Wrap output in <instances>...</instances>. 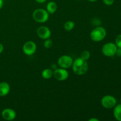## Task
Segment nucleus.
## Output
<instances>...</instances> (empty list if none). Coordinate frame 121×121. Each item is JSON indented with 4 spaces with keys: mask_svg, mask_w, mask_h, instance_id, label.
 Returning <instances> with one entry per match:
<instances>
[{
    "mask_svg": "<svg viewBox=\"0 0 121 121\" xmlns=\"http://www.w3.org/2000/svg\"><path fill=\"white\" fill-rule=\"evenodd\" d=\"M53 76L59 81H64L67 79L69 78V72L66 69L63 68H59L56 69L54 70L53 72Z\"/></svg>",
    "mask_w": 121,
    "mask_h": 121,
    "instance_id": "nucleus-8",
    "label": "nucleus"
},
{
    "mask_svg": "<svg viewBox=\"0 0 121 121\" xmlns=\"http://www.w3.org/2000/svg\"><path fill=\"white\" fill-rule=\"evenodd\" d=\"M37 34L39 38L43 40L49 39L51 36V31L46 26H40L37 30Z\"/></svg>",
    "mask_w": 121,
    "mask_h": 121,
    "instance_id": "nucleus-9",
    "label": "nucleus"
},
{
    "mask_svg": "<svg viewBox=\"0 0 121 121\" xmlns=\"http://www.w3.org/2000/svg\"><path fill=\"white\" fill-rule=\"evenodd\" d=\"M89 1H90V2H96V1H97L98 0H88Z\"/></svg>",
    "mask_w": 121,
    "mask_h": 121,
    "instance_id": "nucleus-26",
    "label": "nucleus"
},
{
    "mask_svg": "<svg viewBox=\"0 0 121 121\" xmlns=\"http://www.w3.org/2000/svg\"><path fill=\"white\" fill-rule=\"evenodd\" d=\"M101 105L105 109H112L117 104V100L114 96L111 95L104 96L101 99Z\"/></svg>",
    "mask_w": 121,
    "mask_h": 121,
    "instance_id": "nucleus-6",
    "label": "nucleus"
},
{
    "mask_svg": "<svg viewBox=\"0 0 121 121\" xmlns=\"http://www.w3.org/2000/svg\"><path fill=\"white\" fill-rule=\"evenodd\" d=\"M53 72L52 69L47 68L44 69L41 72V76L44 79H49L53 76Z\"/></svg>",
    "mask_w": 121,
    "mask_h": 121,
    "instance_id": "nucleus-14",
    "label": "nucleus"
},
{
    "mask_svg": "<svg viewBox=\"0 0 121 121\" xmlns=\"http://www.w3.org/2000/svg\"><path fill=\"white\" fill-rule=\"evenodd\" d=\"M44 47L46 48H50L52 47L53 46V41L51 39H47L45 40L44 41Z\"/></svg>",
    "mask_w": 121,
    "mask_h": 121,
    "instance_id": "nucleus-17",
    "label": "nucleus"
},
{
    "mask_svg": "<svg viewBox=\"0 0 121 121\" xmlns=\"http://www.w3.org/2000/svg\"><path fill=\"white\" fill-rule=\"evenodd\" d=\"M89 121H99V119H97V118H91V119H89Z\"/></svg>",
    "mask_w": 121,
    "mask_h": 121,
    "instance_id": "nucleus-23",
    "label": "nucleus"
},
{
    "mask_svg": "<svg viewBox=\"0 0 121 121\" xmlns=\"http://www.w3.org/2000/svg\"><path fill=\"white\" fill-rule=\"evenodd\" d=\"M49 13L46 9L39 8L34 11L33 13V18L36 22L39 23H44L48 20Z\"/></svg>",
    "mask_w": 121,
    "mask_h": 121,
    "instance_id": "nucleus-3",
    "label": "nucleus"
},
{
    "mask_svg": "<svg viewBox=\"0 0 121 121\" xmlns=\"http://www.w3.org/2000/svg\"><path fill=\"white\" fill-rule=\"evenodd\" d=\"M106 35V31L105 28L100 26L95 27L90 34V37L92 41L99 42L104 40Z\"/></svg>",
    "mask_w": 121,
    "mask_h": 121,
    "instance_id": "nucleus-2",
    "label": "nucleus"
},
{
    "mask_svg": "<svg viewBox=\"0 0 121 121\" xmlns=\"http://www.w3.org/2000/svg\"><path fill=\"white\" fill-rule=\"evenodd\" d=\"M73 59L70 56L63 55L59 58L57 60V65L60 68L68 69L72 67L73 65Z\"/></svg>",
    "mask_w": 121,
    "mask_h": 121,
    "instance_id": "nucleus-5",
    "label": "nucleus"
},
{
    "mask_svg": "<svg viewBox=\"0 0 121 121\" xmlns=\"http://www.w3.org/2000/svg\"><path fill=\"white\" fill-rule=\"evenodd\" d=\"M38 3H44V2H46L47 0H35Z\"/></svg>",
    "mask_w": 121,
    "mask_h": 121,
    "instance_id": "nucleus-22",
    "label": "nucleus"
},
{
    "mask_svg": "<svg viewBox=\"0 0 121 121\" xmlns=\"http://www.w3.org/2000/svg\"><path fill=\"white\" fill-rule=\"evenodd\" d=\"M75 23L73 21H67L64 24V28L67 31L72 30L74 28Z\"/></svg>",
    "mask_w": 121,
    "mask_h": 121,
    "instance_id": "nucleus-15",
    "label": "nucleus"
},
{
    "mask_svg": "<svg viewBox=\"0 0 121 121\" xmlns=\"http://www.w3.org/2000/svg\"><path fill=\"white\" fill-rule=\"evenodd\" d=\"M113 116L117 120L121 121V104L115 106L113 109Z\"/></svg>",
    "mask_w": 121,
    "mask_h": 121,
    "instance_id": "nucleus-13",
    "label": "nucleus"
},
{
    "mask_svg": "<svg viewBox=\"0 0 121 121\" xmlns=\"http://www.w3.org/2000/svg\"></svg>",
    "mask_w": 121,
    "mask_h": 121,
    "instance_id": "nucleus-27",
    "label": "nucleus"
},
{
    "mask_svg": "<svg viewBox=\"0 0 121 121\" xmlns=\"http://www.w3.org/2000/svg\"><path fill=\"white\" fill-rule=\"evenodd\" d=\"M115 54H117L118 56H121V48H117V50Z\"/></svg>",
    "mask_w": 121,
    "mask_h": 121,
    "instance_id": "nucleus-20",
    "label": "nucleus"
},
{
    "mask_svg": "<svg viewBox=\"0 0 121 121\" xmlns=\"http://www.w3.org/2000/svg\"><path fill=\"white\" fill-rule=\"evenodd\" d=\"M115 44L118 48H121V34L117 35L115 39Z\"/></svg>",
    "mask_w": 121,
    "mask_h": 121,
    "instance_id": "nucleus-18",
    "label": "nucleus"
},
{
    "mask_svg": "<svg viewBox=\"0 0 121 121\" xmlns=\"http://www.w3.org/2000/svg\"><path fill=\"white\" fill-rule=\"evenodd\" d=\"M90 56H91L90 52L87 50H84L83 52H82L81 54H80V57H81L82 59L87 61V60L90 58Z\"/></svg>",
    "mask_w": 121,
    "mask_h": 121,
    "instance_id": "nucleus-16",
    "label": "nucleus"
},
{
    "mask_svg": "<svg viewBox=\"0 0 121 121\" xmlns=\"http://www.w3.org/2000/svg\"><path fill=\"white\" fill-rule=\"evenodd\" d=\"M1 116L6 121H13L16 118V112L11 108H5L1 112Z\"/></svg>",
    "mask_w": 121,
    "mask_h": 121,
    "instance_id": "nucleus-10",
    "label": "nucleus"
},
{
    "mask_svg": "<svg viewBox=\"0 0 121 121\" xmlns=\"http://www.w3.org/2000/svg\"><path fill=\"white\" fill-rule=\"evenodd\" d=\"M104 3L108 6L112 5L114 2V0H102Z\"/></svg>",
    "mask_w": 121,
    "mask_h": 121,
    "instance_id": "nucleus-19",
    "label": "nucleus"
},
{
    "mask_svg": "<svg viewBox=\"0 0 121 121\" xmlns=\"http://www.w3.org/2000/svg\"><path fill=\"white\" fill-rule=\"evenodd\" d=\"M57 68V66L55 65V64H53L52 66V69H53V70H56Z\"/></svg>",
    "mask_w": 121,
    "mask_h": 121,
    "instance_id": "nucleus-25",
    "label": "nucleus"
},
{
    "mask_svg": "<svg viewBox=\"0 0 121 121\" xmlns=\"http://www.w3.org/2000/svg\"><path fill=\"white\" fill-rule=\"evenodd\" d=\"M10 91L9 85L6 82L0 83V96H5Z\"/></svg>",
    "mask_w": 121,
    "mask_h": 121,
    "instance_id": "nucleus-11",
    "label": "nucleus"
},
{
    "mask_svg": "<svg viewBox=\"0 0 121 121\" xmlns=\"http://www.w3.org/2000/svg\"><path fill=\"white\" fill-rule=\"evenodd\" d=\"M4 5V1L3 0H0V9L2 8V7H3Z\"/></svg>",
    "mask_w": 121,
    "mask_h": 121,
    "instance_id": "nucleus-24",
    "label": "nucleus"
},
{
    "mask_svg": "<svg viewBox=\"0 0 121 121\" xmlns=\"http://www.w3.org/2000/svg\"><path fill=\"white\" fill-rule=\"evenodd\" d=\"M117 46L113 43H107L103 46L102 48V52L107 57H112L116 54L117 50Z\"/></svg>",
    "mask_w": 121,
    "mask_h": 121,
    "instance_id": "nucleus-4",
    "label": "nucleus"
},
{
    "mask_svg": "<svg viewBox=\"0 0 121 121\" xmlns=\"http://www.w3.org/2000/svg\"><path fill=\"white\" fill-rule=\"evenodd\" d=\"M57 8V5L56 3L54 1H50L48 3H47V6H46V10L49 14H53L56 11Z\"/></svg>",
    "mask_w": 121,
    "mask_h": 121,
    "instance_id": "nucleus-12",
    "label": "nucleus"
},
{
    "mask_svg": "<svg viewBox=\"0 0 121 121\" xmlns=\"http://www.w3.org/2000/svg\"><path fill=\"white\" fill-rule=\"evenodd\" d=\"M37 45L34 41H28L24 43L22 46V51L27 56H31L36 52Z\"/></svg>",
    "mask_w": 121,
    "mask_h": 121,
    "instance_id": "nucleus-7",
    "label": "nucleus"
},
{
    "mask_svg": "<svg viewBox=\"0 0 121 121\" xmlns=\"http://www.w3.org/2000/svg\"><path fill=\"white\" fill-rule=\"evenodd\" d=\"M3 50H4L3 45H2L1 43H0V54H1L2 52H3Z\"/></svg>",
    "mask_w": 121,
    "mask_h": 121,
    "instance_id": "nucleus-21",
    "label": "nucleus"
},
{
    "mask_svg": "<svg viewBox=\"0 0 121 121\" xmlns=\"http://www.w3.org/2000/svg\"><path fill=\"white\" fill-rule=\"evenodd\" d=\"M72 66L74 74L78 76L85 74L87 72L89 67L87 61L83 60L81 57H78L73 60Z\"/></svg>",
    "mask_w": 121,
    "mask_h": 121,
    "instance_id": "nucleus-1",
    "label": "nucleus"
}]
</instances>
